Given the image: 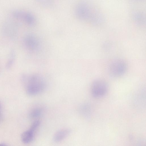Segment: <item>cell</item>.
Masks as SVG:
<instances>
[{"mask_svg": "<svg viewBox=\"0 0 146 146\" xmlns=\"http://www.w3.org/2000/svg\"><path fill=\"white\" fill-rule=\"evenodd\" d=\"M91 7L85 1L79 2L75 9L76 16L81 21L88 22L94 25L101 24L104 21L102 16Z\"/></svg>", "mask_w": 146, "mask_h": 146, "instance_id": "cell-1", "label": "cell"}, {"mask_svg": "<svg viewBox=\"0 0 146 146\" xmlns=\"http://www.w3.org/2000/svg\"><path fill=\"white\" fill-rule=\"evenodd\" d=\"M81 107L80 110L81 113L84 116L88 117L90 113V109L89 106L87 105H84Z\"/></svg>", "mask_w": 146, "mask_h": 146, "instance_id": "cell-11", "label": "cell"}, {"mask_svg": "<svg viewBox=\"0 0 146 146\" xmlns=\"http://www.w3.org/2000/svg\"><path fill=\"white\" fill-rule=\"evenodd\" d=\"M36 131L30 127L29 129L24 132L21 136L22 141L24 143H29L33 140Z\"/></svg>", "mask_w": 146, "mask_h": 146, "instance_id": "cell-8", "label": "cell"}, {"mask_svg": "<svg viewBox=\"0 0 146 146\" xmlns=\"http://www.w3.org/2000/svg\"><path fill=\"white\" fill-rule=\"evenodd\" d=\"M43 110L40 107H36L31 110L29 114L30 117L35 118L40 117L42 114Z\"/></svg>", "mask_w": 146, "mask_h": 146, "instance_id": "cell-9", "label": "cell"}, {"mask_svg": "<svg viewBox=\"0 0 146 146\" xmlns=\"http://www.w3.org/2000/svg\"><path fill=\"white\" fill-rule=\"evenodd\" d=\"M36 1L42 6L45 7L50 6L52 4L51 0H35Z\"/></svg>", "mask_w": 146, "mask_h": 146, "instance_id": "cell-12", "label": "cell"}, {"mask_svg": "<svg viewBox=\"0 0 146 146\" xmlns=\"http://www.w3.org/2000/svg\"><path fill=\"white\" fill-rule=\"evenodd\" d=\"M11 15L14 18L29 25H33L35 23L36 19L34 16L27 11L15 10L12 12Z\"/></svg>", "mask_w": 146, "mask_h": 146, "instance_id": "cell-5", "label": "cell"}, {"mask_svg": "<svg viewBox=\"0 0 146 146\" xmlns=\"http://www.w3.org/2000/svg\"><path fill=\"white\" fill-rule=\"evenodd\" d=\"M23 80L27 93L29 95H38L44 91L46 86L44 78L38 74L25 75Z\"/></svg>", "mask_w": 146, "mask_h": 146, "instance_id": "cell-2", "label": "cell"}, {"mask_svg": "<svg viewBox=\"0 0 146 146\" xmlns=\"http://www.w3.org/2000/svg\"><path fill=\"white\" fill-rule=\"evenodd\" d=\"M25 46L29 50L35 51L39 49L40 42L38 38L35 35L29 34L25 36L24 39Z\"/></svg>", "mask_w": 146, "mask_h": 146, "instance_id": "cell-6", "label": "cell"}, {"mask_svg": "<svg viewBox=\"0 0 146 146\" xmlns=\"http://www.w3.org/2000/svg\"><path fill=\"white\" fill-rule=\"evenodd\" d=\"M143 16L141 13L136 12L133 14V18L137 24L141 25L144 24L145 22V18Z\"/></svg>", "mask_w": 146, "mask_h": 146, "instance_id": "cell-10", "label": "cell"}, {"mask_svg": "<svg viewBox=\"0 0 146 146\" xmlns=\"http://www.w3.org/2000/svg\"><path fill=\"white\" fill-rule=\"evenodd\" d=\"M108 90V86L106 82L102 79H98L92 83L91 87L92 95L95 98L103 97L107 94Z\"/></svg>", "mask_w": 146, "mask_h": 146, "instance_id": "cell-4", "label": "cell"}, {"mask_svg": "<svg viewBox=\"0 0 146 146\" xmlns=\"http://www.w3.org/2000/svg\"><path fill=\"white\" fill-rule=\"evenodd\" d=\"M127 64L123 59H117L112 61L108 68L110 75L114 77H120L125 74L127 69Z\"/></svg>", "mask_w": 146, "mask_h": 146, "instance_id": "cell-3", "label": "cell"}, {"mask_svg": "<svg viewBox=\"0 0 146 146\" xmlns=\"http://www.w3.org/2000/svg\"><path fill=\"white\" fill-rule=\"evenodd\" d=\"M70 133V130L68 129H63L59 130L54 134L53 141L56 143L60 142L65 139Z\"/></svg>", "mask_w": 146, "mask_h": 146, "instance_id": "cell-7", "label": "cell"}]
</instances>
